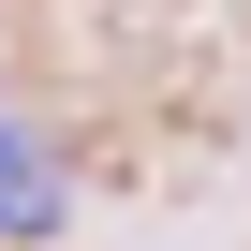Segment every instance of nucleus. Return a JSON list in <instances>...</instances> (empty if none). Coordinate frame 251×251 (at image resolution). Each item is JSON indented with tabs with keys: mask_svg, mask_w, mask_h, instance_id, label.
<instances>
[{
	"mask_svg": "<svg viewBox=\"0 0 251 251\" xmlns=\"http://www.w3.org/2000/svg\"><path fill=\"white\" fill-rule=\"evenodd\" d=\"M45 222H59V163L0 118V236H45Z\"/></svg>",
	"mask_w": 251,
	"mask_h": 251,
	"instance_id": "obj_1",
	"label": "nucleus"
}]
</instances>
